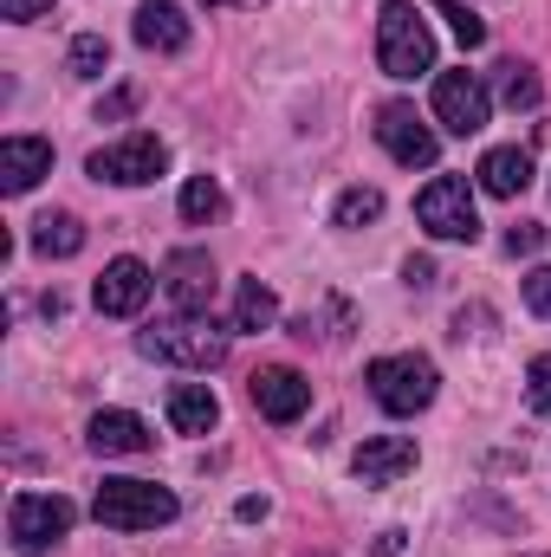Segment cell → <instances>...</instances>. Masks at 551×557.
Segmentation results:
<instances>
[{
    "label": "cell",
    "mask_w": 551,
    "mask_h": 557,
    "mask_svg": "<svg viewBox=\"0 0 551 557\" xmlns=\"http://www.w3.org/2000/svg\"><path fill=\"white\" fill-rule=\"evenodd\" d=\"M137 350L149 363H175V370H221V363H228V331H221L215 318L175 311V318L137 331Z\"/></svg>",
    "instance_id": "6da1fadb"
},
{
    "label": "cell",
    "mask_w": 551,
    "mask_h": 557,
    "mask_svg": "<svg viewBox=\"0 0 551 557\" xmlns=\"http://www.w3.org/2000/svg\"><path fill=\"white\" fill-rule=\"evenodd\" d=\"M377 65H383V78L434 72V33H428V20L409 0H383V13H377Z\"/></svg>",
    "instance_id": "7a4b0ae2"
},
{
    "label": "cell",
    "mask_w": 551,
    "mask_h": 557,
    "mask_svg": "<svg viewBox=\"0 0 551 557\" xmlns=\"http://www.w3.org/2000/svg\"><path fill=\"white\" fill-rule=\"evenodd\" d=\"M91 512H98V525H111V532H156V525H169L182 506H175V493L156 486V480H105L98 499H91Z\"/></svg>",
    "instance_id": "3957f363"
},
{
    "label": "cell",
    "mask_w": 551,
    "mask_h": 557,
    "mask_svg": "<svg viewBox=\"0 0 551 557\" xmlns=\"http://www.w3.org/2000/svg\"><path fill=\"white\" fill-rule=\"evenodd\" d=\"M364 383H370V396H377V409L383 416H421L428 403H434V363L428 357H415V350H396V357H377L370 370H364Z\"/></svg>",
    "instance_id": "277c9868"
},
{
    "label": "cell",
    "mask_w": 551,
    "mask_h": 557,
    "mask_svg": "<svg viewBox=\"0 0 551 557\" xmlns=\"http://www.w3.org/2000/svg\"><path fill=\"white\" fill-rule=\"evenodd\" d=\"M72 519H78V512H72V499H59V493H13V506H7V539H13L20 557H39L72 532Z\"/></svg>",
    "instance_id": "5b68a950"
},
{
    "label": "cell",
    "mask_w": 551,
    "mask_h": 557,
    "mask_svg": "<svg viewBox=\"0 0 551 557\" xmlns=\"http://www.w3.org/2000/svg\"><path fill=\"white\" fill-rule=\"evenodd\" d=\"M415 221H421L434 240H474V234H480V214H474L467 175H434V182L415 195Z\"/></svg>",
    "instance_id": "8992f818"
},
{
    "label": "cell",
    "mask_w": 551,
    "mask_h": 557,
    "mask_svg": "<svg viewBox=\"0 0 551 557\" xmlns=\"http://www.w3.org/2000/svg\"><path fill=\"white\" fill-rule=\"evenodd\" d=\"M85 169H91L98 182H118V188H149V182L169 169V149H162V137H149V131H131L124 143L91 149Z\"/></svg>",
    "instance_id": "52a82bcc"
},
{
    "label": "cell",
    "mask_w": 551,
    "mask_h": 557,
    "mask_svg": "<svg viewBox=\"0 0 551 557\" xmlns=\"http://www.w3.org/2000/svg\"><path fill=\"white\" fill-rule=\"evenodd\" d=\"M493 117V91L474 72H434V124L448 137H480Z\"/></svg>",
    "instance_id": "ba28073f"
},
{
    "label": "cell",
    "mask_w": 551,
    "mask_h": 557,
    "mask_svg": "<svg viewBox=\"0 0 551 557\" xmlns=\"http://www.w3.org/2000/svg\"><path fill=\"white\" fill-rule=\"evenodd\" d=\"M377 143H383L390 162H403V169H434V156H441L434 131L415 117V104H403V98L377 111Z\"/></svg>",
    "instance_id": "9c48e42d"
},
{
    "label": "cell",
    "mask_w": 551,
    "mask_h": 557,
    "mask_svg": "<svg viewBox=\"0 0 551 557\" xmlns=\"http://www.w3.org/2000/svg\"><path fill=\"white\" fill-rule=\"evenodd\" d=\"M149 292H156V273H149L143 260H131V253H124V260H111V267H105V278L91 285V305H98L105 318H137L143 305H149Z\"/></svg>",
    "instance_id": "30bf717a"
},
{
    "label": "cell",
    "mask_w": 551,
    "mask_h": 557,
    "mask_svg": "<svg viewBox=\"0 0 551 557\" xmlns=\"http://www.w3.org/2000/svg\"><path fill=\"white\" fill-rule=\"evenodd\" d=\"M162 292H169V305H175V311L208 318V298H215V260H208V253H195V247L169 253V267H162Z\"/></svg>",
    "instance_id": "8fae6325"
},
{
    "label": "cell",
    "mask_w": 551,
    "mask_h": 557,
    "mask_svg": "<svg viewBox=\"0 0 551 557\" xmlns=\"http://www.w3.org/2000/svg\"><path fill=\"white\" fill-rule=\"evenodd\" d=\"M254 409L267 421H279V428H292V421L311 409V383H305L292 363H273V370L254 376Z\"/></svg>",
    "instance_id": "7c38bea8"
},
{
    "label": "cell",
    "mask_w": 551,
    "mask_h": 557,
    "mask_svg": "<svg viewBox=\"0 0 551 557\" xmlns=\"http://www.w3.org/2000/svg\"><path fill=\"white\" fill-rule=\"evenodd\" d=\"M351 473L364 486H396L403 473H415V441L409 434H370L357 454H351Z\"/></svg>",
    "instance_id": "4fadbf2b"
},
{
    "label": "cell",
    "mask_w": 551,
    "mask_h": 557,
    "mask_svg": "<svg viewBox=\"0 0 551 557\" xmlns=\"http://www.w3.org/2000/svg\"><path fill=\"white\" fill-rule=\"evenodd\" d=\"M39 175H52V143L46 137H7L0 143V188L7 195L39 188Z\"/></svg>",
    "instance_id": "5bb4252c"
},
{
    "label": "cell",
    "mask_w": 551,
    "mask_h": 557,
    "mask_svg": "<svg viewBox=\"0 0 551 557\" xmlns=\"http://www.w3.org/2000/svg\"><path fill=\"white\" fill-rule=\"evenodd\" d=\"M474 175H480V188H487V195L513 201V195H526V188H532V156H526L519 143H500V149H487V156H480V169H474Z\"/></svg>",
    "instance_id": "9a60e30c"
},
{
    "label": "cell",
    "mask_w": 551,
    "mask_h": 557,
    "mask_svg": "<svg viewBox=\"0 0 551 557\" xmlns=\"http://www.w3.org/2000/svg\"><path fill=\"white\" fill-rule=\"evenodd\" d=\"M188 39H195V26L182 20L175 0H143L137 7V46H149V52H188Z\"/></svg>",
    "instance_id": "2e32d148"
},
{
    "label": "cell",
    "mask_w": 551,
    "mask_h": 557,
    "mask_svg": "<svg viewBox=\"0 0 551 557\" xmlns=\"http://www.w3.org/2000/svg\"><path fill=\"white\" fill-rule=\"evenodd\" d=\"M85 447H91V454H143V447H149V428H143V416H131V409H98L91 428H85Z\"/></svg>",
    "instance_id": "e0dca14e"
},
{
    "label": "cell",
    "mask_w": 551,
    "mask_h": 557,
    "mask_svg": "<svg viewBox=\"0 0 551 557\" xmlns=\"http://www.w3.org/2000/svg\"><path fill=\"white\" fill-rule=\"evenodd\" d=\"M215 421H221V403H215L208 383H175L169 389V428L175 434H208Z\"/></svg>",
    "instance_id": "ac0fdd59"
},
{
    "label": "cell",
    "mask_w": 551,
    "mask_h": 557,
    "mask_svg": "<svg viewBox=\"0 0 551 557\" xmlns=\"http://www.w3.org/2000/svg\"><path fill=\"white\" fill-rule=\"evenodd\" d=\"M273 324H279L273 285H260V278H241V285H234V324H228V331H273Z\"/></svg>",
    "instance_id": "d6986e66"
},
{
    "label": "cell",
    "mask_w": 551,
    "mask_h": 557,
    "mask_svg": "<svg viewBox=\"0 0 551 557\" xmlns=\"http://www.w3.org/2000/svg\"><path fill=\"white\" fill-rule=\"evenodd\" d=\"M33 253H46V260H72V253H85V227H78V214H39V221H33Z\"/></svg>",
    "instance_id": "ffe728a7"
},
{
    "label": "cell",
    "mask_w": 551,
    "mask_h": 557,
    "mask_svg": "<svg viewBox=\"0 0 551 557\" xmlns=\"http://www.w3.org/2000/svg\"><path fill=\"white\" fill-rule=\"evenodd\" d=\"M221 208H228V195H221L215 175H188V182H182V221H188V227H208Z\"/></svg>",
    "instance_id": "44dd1931"
},
{
    "label": "cell",
    "mask_w": 551,
    "mask_h": 557,
    "mask_svg": "<svg viewBox=\"0 0 551 557\" xmlns=\"http://www.w3.org/2000/svg\"><path fill=\"white\" fill-rule=\"evenodd\" d=\"M539 98H546V91H539V72L519 65V59H506V65H500V104H506V111H539Z\"/></svg>",
    "instance_id": "7402d4cb"
},
{
    "label": "cell",
    "mask_w": 551,
    "mask_h": 557,
    "mask_svg": "<svg viewBox=\"0 0 551 557\" xmlns=\"http://www.w3.org/2000/svg\"><path fill=\"white\" fill-rule=\"evenodd\" d=\"M377 214H383V195L377 188H344L331 201V227H370Z\"/></svg>",
    "instance_id": "603a6c76"
},
{
    "label": "cell",
    "mask_w": 551,
    "mask_h": 557,
    "mask_svg": "<svg viewBox=\"0 0 551 557\" xmlns=\"http://www.w3.org/2000/svg\"><path fill=\"white\" fill-rule=\"evenodd\" d=\"M65 65H72V78H105V65H111V46H105V33H78Z\"/></svg>",
    "instance_id": "cb8c5ba5"
},
{
    "label": "cell",
    "mask_w": 551,
    "mask_h": 557,
    "mask_svg": "<svg viewBox=\"0 0 551 557\" xmlns=\"http://www.w3.org/2000/svg\"><path fill=\"white\" fill-rule=\"evenodd\" d=\"M441 20H448V33H454L467 52H474V46H487V20H480L467 0H441Z\"/></svg>",
    "instance_id": "d4e9b609"
},
{
    "label": "cell",
    "mask_w": 551,
    "mask_h": 557,
    "mask_svg": "<svg viewBox=\"0 0 551 557\" xmlns=\"http://www.w3.org/2000/svg\"><path fill=\"white\" fill-rule=\"evenodd\" d=\"M526 409L551 421V357H532V370H526Z\"/></svg>",
    "instance_id": "484cf974"
},
{
    "label": "cell",
    "mask_w": 551,
    "mask_h": 557,
    "mask_svg": "<svg viewBox=\"0 0 551 557\" xmlns=\"http://www.w3.org/2000/svg\"><path fill=\"white\" fill-rule=\"evenodd\" d=\"M526 305H532L539 318H551V267H539V273H526Z\"/></svg>",
    "instance_id": "4316f807"
},
{
    "label": "cell",
    "mask_w": 551,
    "mask_h": 557,
    "mask_svg": "<svg viewBox=\"0 0 551 557\" xmlns=\"http://www.w3.org/2000/svg\"><path fill=\"white\" fill-rule=\"evenodd\" d=\"M0 20H52V0H0Z\"/></svg>",
    "instance_id": "83f0119b"
},
{
    "label": "cell",
    "mask_w": 551,
    "mask_h": 557,
    "mask_svg": "<svg viewBox=\"0 0 551 557\" xmlns=\"http://www.w3.org/2000/svg\"><path fill=\"white\" fill-rule=\"evenodd\" d=\"M539 240H546V227H539V221H519V227L506 234V253H539Z\"/></svg>",
    "instance_id": "f1b7e54d"
},
{
    "label": "cell",
    "mask_w": 551,
    "mask_h": 557,
    "mask_svg": "<svg viewBox=\"0 0 551 557\" xmlns=\"http://www.w3.org/2000/svg\"><path fill=\"white\" fill-rule=\"evenodd\" d=\"M137 111V91H111L105 104H98V124H118V117H131Z\"/></svg>",
    "instance_id": "f546056e"
},
{
    "label": "cell",
    "mask_w": 551,
    "mask_h": 557,
    "mask_svg": "<svg viewBox=\"0 0 551 557\" xmlns=\"http://www.w3.org/2000/svg\"><path fill=\"white\" fill-rule=\"evenodd\" d=\"M403 278H409L415 292H428L434 285V260H403Z\"/></svg>",
    "instance_id": "4dcf8cb0"
},
{
    "label": "cell",
    "mask_w": 551,
    "mask_h": 557,
    "mask_svg": "<svg viewBox=\"0 0 551 557\" xmlns=\"http://www.w3.org/2000/svg\"><path fill=\"white\" fill-rule=\"evenodd\" d=\"M377 557H403V532H383L377 539Z\"/></svg>",
    "instance_id": "1f68e13d"
},
{
    "label": "cell",
    "mask_w": 551,
    "mask_h": 557,
    "mask_svg": "<svg viewBox=\"0 0 551 557\" xmlns=\"http://www.w3.org/2000/svg\"><path fill=\"white\" fill-rule=\"evenodd\" d=\"M201 7H208V13H221V7H241V0H201Z\"/></svg>",
    "instance_id": "d6a6232c"
}]
</instances>
